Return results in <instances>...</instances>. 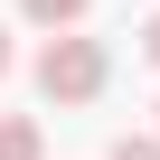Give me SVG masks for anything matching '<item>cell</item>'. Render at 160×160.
Wrapping results in <instances>:
<instances>
[{"label":"cell","instance_id":"277c9868","mask_svg":"<svg viewBox=\"0 0 160 160\" xmlns=\"http://www.w3.org/2000/svg\"><path fill=\"white\" fill-rule=\"evenodd\" d=\"M113 160H160V132H122V141H113Z\"/></svg>","mask_w":160,"mask_h":160},{"label":"cell","instance_id":"7a4b0ae2","mask_svg":"<svg viewBox=\"0 0 160 160\" xmlns=\"http://www.w3.org/2000/svg\"><path fill=\"white\" fill-rule=\"evenodd\" d=\"M0 160H47V141H38L28 113H0Z\"/></svg>","mask_w":160,"mask_h":160},{"label":"cell","instance_id":"6da1fadb","mask_svg":"<svg viewBox=\"0 0 160 160\" xmlns=\"http://www.w3.org/2000/svg\"><path fill=\"white\" fill-rule=\"evenodd\" d=\"M104 75H113L104 38H75V28H57V38L38 47V94H47V104H94V94H104Z\"/></svg>","mask_w":160,"mask_h":160},{"label":"cell","instance_id":"3957f363","mask_svg":"<svg viewBox=\"0 0 160 160\" xmlns=\"http://www.w3.org/2000/svg\"><path fill=\"white\" fill-rule=\"evenodd\" d=\"M19 10H28L38 28H75V19H85V10H94V0H19Z\"/></svg>","mask_w":160,"mask_h":160},{"label":"cell","instance_id":"8992f818","mask_svg":"<svg viewBox=\"0 0 160 160\" xmlns=\"http://www.w3.org/2000/svg\"><path fill=\"white\" fill-rule=\"evenodd\" d=\"M0 75H10V28H0Z\"/></svg>","mask_w":160,"mask_h":160},{"label":"cell","instance_id":"5b68a950","mask_svg":"<svg viewBox=\"0 0 160 160\" xmlns=\"http://www.w3.org/2000/svg\"><path fill=\"white\" fill-rule=\"evenodd\" d=\"M141 57H151V66H160V10H151V28H141Z\"/></svg>","mask_w":160,"mask_h":160}]
</instances>
